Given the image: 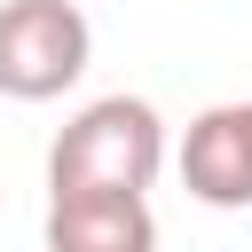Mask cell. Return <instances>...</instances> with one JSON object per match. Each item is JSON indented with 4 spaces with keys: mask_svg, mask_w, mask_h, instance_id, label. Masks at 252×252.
<instances>
[{
    "mask_svg": "<svg viewBox=\"0 0 252 252\" xmlns=\"http://www.w3.org/2000/svg\"><path fill=\"white\" fill-rule=\"evenodd\" d=\"M94 55V24L79 0H0V94L8 102H55L79 87Z\"/></svg>",
    "mask_w": 252,
    "mask_h": 252,
    "instance_id": "7a4b0ae2",
    "label": "cell"
},
{
    "mask_svg": "<svg viewBox=\"0 0 252 252\" xmlns=\"http://www.w3.org/2000/svg\"><path fill=\"white\" fill-rule=\"evenodd\" d=\"M47 252H158V213L118 189H63L47 197Z\"/></svg>",
    "mask_w": 252,
    "mask_h": 252,
    "instance_id": "277c9868",
    "label": "cell"
},
{
    "mask_svg": "<svg viewBox=\"0 0 252 252\" xmlns=\"http://www.w3.org/2000/svg\"><path fill=\"white\" fill-rule=\"evenodd\" d=\"M181 189L213 213H244L252 205V110L244 102H213L189 118L181 134Z\"/></svg>",
    "mask_w": 252,
    "mask_h": 252,
    "instance_id": "3957f363",
    "label": "cell"
},
{
    "mask_svg": "<svg viewBox=\"0 0 252 252\" xmlns=\"http://www.w3.org/2000/svg\"><path fill=\"white\" fill-rule=\"evenodd\" d=\"M165 165V126L142 94H102L87 102L55 142H47V197L63 189H118L142 197Z\"/></svg>",
    "mask_w": 252,
    "mask_h": 252,
    "instance_id": "6da1fadb",
    "label": "cell"
},
{
    "mask_svg": "<svg viewBox=\"0 0 252 252\" xmlns=\"http://www.w3.org/2000/svg\"><path fill=\"white\" fill-rule=\"evenodd\" d=\"M244 110H252V102H244Z\"/></svg>",
    "mask_w": 252,
    "mask_h": 252,
    "instance_id": "5b68a950",
    "label": "cell"
}]
</instances>
